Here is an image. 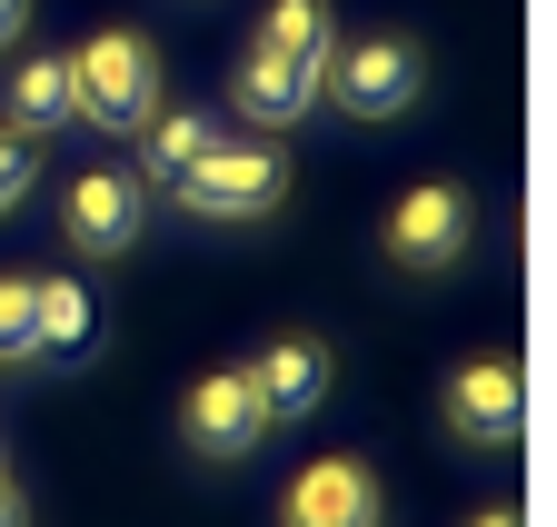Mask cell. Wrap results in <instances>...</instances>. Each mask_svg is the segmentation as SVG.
I'll return each instance as SVG.
<instances>
[{
	"label": "cell",
	"mask_w": 557,
	"mask_h": 527,
	"mask_svg": "<svg viewBox=\"0 0 557 527\" xmlns=\"http://www.w3.org/2000/svg\"><path fill=\"white\" fill-rule=\"evenodd\" d=\"M319 90H329L348 120H398L418 90H429V60H418L398 30H379V40H348V50H329V60H319Z\"/></svg>",
	"instance_id": "3957f363"
},
{
	"label": "cell",
	"mask_w": 557,
	"mask_h": 527,
	"mask_svg": "<svg viewBox=\"0 0 557 527\" xmlns=\"http://www.w3.org/2000/svg\"><path fill=\"white\" fill-rule=\"evenodd\" d=\"M278 527H379V478L359 457H309L278 498Z\"/></svg>",
	"instance_id": "ba28073f"
},
{
	"label": "cell",
	"mask_w": 557,
	"mask_h": 527,
	"mask_svg": "<svg viewBox=\"0 0 557 527\" xmlns=\"http://www.w3.org/2000/svg\"><path fill=\"white\" fill-rule=\"evenodd\" d=\"M0 368H40V328H30V279H0Z\"/></svg>",
	"instance_id": "9a60e30c"
},
{
	"label": "cell",
	"mask_w": 557,
	"mask_h": 527,
	"mask_svg": "<svg viewBox=\"0 0 557 527\" xmlns=\"http://www.w3.org/2000/svg\"><path fill=\"white\" fill-rule=\"evenodd\" d=\"M11 140H50V129H70L81 110H70V50H30L11 60Z\"/></svg>",
	"instance_id": "8fae6325"
},
{
	"label": "cell",
	"mask_w": 557,
	"mask_h": 527,
	"mask_svg": "<svg viewBox=\"0 0 557 527\" xmlns=\"http://www.w3.org/2000/svg\"><path fill=\"white\" fill-rule=\"evenodd\" d=\"M468 527H528V517H518V507H478Z\"/></svg>",
	"instance_id": "d6986e66"
},
{
	"label": "cell",
	"mask_w": 557,
	"mask_h": 527,
	"mask_svg": "<svg viewBox=\"0 0 557 527\" xmlns=\"http://www.w3.org/2000/svg\"><path fill=\"white\" fill-rule=\"evenodd\" d=\"M468 229H478L468 189L458 179H429V189H408V200L388 210V259H398V269H458Z\"/></svg>",
	"instance_id": "5b68a950"
},
{
	"label": "cell",
	"mask_w": 557,
	"mask_h": 527,
	"mask_svg": "<svg viewBox=\"0 0 557 527\" xmlns=\"http://www.w3.org/2000/svg\"><path fill=\"white\" fill-rule=\"evenodd\" d=\"M129 140H139V189H180L199 170V150L220 140V120H209V110H150Z\"/></svg>",
	"instance_id": "7c38bea8"
},
{
	"label": "cell",
	"mask_w": 557,
	"mask_h": 527,
	"mask_svg": "<svg viewBox=\"0 0 557 527\" xmlns=\"http://www.w3.org/2000/svg\"><path fill=\"white\" fill-rule=\"evenodd\" d=\"M518 418H528V378H518L508 349H487V359H468L448 378V438L458 448H508Z\"/></svg>",
	"instance_id": "8992f818"
},
{
	"label": "cell",
	"mask_w": 557,
	"mask_h": 527,
	"mask_svg": "<svg viewBox=\"0 0 557 527\" xmlns=\"http://www.w3.org/2000/svg\"><path fill=\"white\" fill-rule=\"evenodd\" d=\"M139 229H150V189H139V170H81L60 200V239L81 259H120L139 249Z\"/></svg>",
	"instance_id": "277c9868"
},
{
	"label": "cell",
	"mask_w": 557,
	"mask_h": 527,
	"mask_svg": "<svg viewBox=\"0 0 557 527\" xmlns=\"http://www.w3.org/2000/svg\"><path fill=\"white\" fill-rule=\"evenodd\" d=\"M309 100H319V71H309V60H269V50H249L239 71H230V110H239L249 129H289Z\"/></svg>",
	"instance_id": "30bf717a"
},
{
	"label": "cell",
	"mask_w": 557,
	"mask_h": 527,
	"mask_svg": "<svg viewBox=\"0 0 557 527\" xmlns=\"http://www.w3.org/2000/svg\"><path fill=\"white\" fill-rule=\"evenodd\" d=\"M70 110H81L90 129H139L160 110V50L139 30H100L70 50Z\"/></svg>",
	"instance_id": "7a4b0ae2"
},
{
	"label": "cell",
	"mask_w": 557,
	"mask_h": 527,
	"mask_svg": "<svg viewBox=\"0 0 557 527\" xmlns=\"http://www.w3.org/2000/svg\"><path fill=\"white\" fill-rule=\"evenodd\" d=\"M21 30H30V0H0V50H21Z\"/></svg>",
	"instance_id": "e0dca14e"
},
{
	"label": "cell",
	"mask_w": 557,
	"mask_h": 527,
	"mask_svg": "<svg viewBox=\"0 0 557 527\" xmlns=\"http://www.w3.org/2000/svg\"><path fill=\"white\" fill-rule=\"evenodd\" d=\"M249 50H269V60H329V0H269V21H259V40Z\"/></svg>",
	"instance_id": "5bb4252c"
},
{
	"label": "cell",
	"mask_w": 557,
	"mask_h": 527,
	"mask_svg": "<svg viewBox=\"0 0 557 527\" xmlns=\"http://www.w3.org/2000/svg\"><path fill=\"white\" fill-rule=\"evenodd\" d=\"M180 438L199 448V457H249L259 438H269V418H259V388H249V368H209L189 399H180Z\"/></svg>",
	"instance_id": "52a82bcc"
},
{
	"label": "cell",
	"mask_w": 557,
	"mask_h": 527,
	"mask_svg": "<svg viewBox=\"0 0 557 527\" xmlns=\"http://www.w3.org/2000/svg\"><path fill=\"white\" fill-rule=\"evenodd\" d=\"M329 339H309V328H289V339H269L259 359H249V388H259V418L278 428V418H309L319 399H329Z\"/></svg>",
	"instance_id": "9c48e42d"
},
{
	"label": "cell",
	"mask_w": 557,
	"mask_h": 527,
	"mask_svg": "<svg viewBox=\"0 0 557 527\" xmlns=\"http://www.w3.org/2000/svg\"><path fill=\"white\" fill-rule=\"evenodd\" d=\"M30 328H40V359H70L100 339V309L81 279H30Z\"/></svg>",
	"instance_id": "4fadbf2b"
},
{
	"label": "cell",
	"mask_w": 557,
	"mask_h": 527,
	"mask_svg": "<svg viewBox=\"0 0 557 527\" xmlns=\"http://www.w3.org/2000/svg\"><path fill=\"white\" fill-rule=\"evenodd\" d=\"M0 527H30V498L11 488V468H0Z\"/></svg>",
	"instance_id": "ac0fdd59"
},
{
	"label": "cell",
	"mask_w": 557,
	"mask_h": 527,
	"mask_svg": "<svg viewBox=\"0 0 557 527\" xmlns=\"http://www.w3.org/2000/svg\"><path fill=\"white\" fill-rule=\"evenodd\" d=\"M278 189H289V150L259 140V129H249V140H230V129H220V140L199 150V170L170 189V200H180L189 219H269V210H278Z\"/></svg>",
	"instance_id": "6da1fadb"
},
{
	"label": "cell",
	"mask_w": 557,
	"mask_h": 527,
	"mask_svg": "<svg viewBox=\"0 0 557 527\" xmlns=\"http://www.w3.org/2000/svg\"><path fill=\"white\" fill-rule=\"evenodd\" d=\"M30 200V140H11V129H0V219H11Z\"/></svg>",
	"instance_id": "2e32d148"
}]
</instances>
